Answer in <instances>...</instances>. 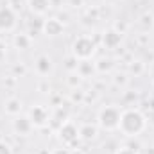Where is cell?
<instances>
[{
    "instance_id": "obj_4",
    "label": "cell",
    "mask_w": 154,
    "mask_h": 154,
    "mask_svg": "<svg viewBox=\"0 0 154 154\" xmlns=\"http://www.w3.org/2000/svg\"><path fill=\"white\" fill-rule=\"evenodd\" d=\"M16 18H14V13L9 9V7H4V9H0V29L2 31H9V29H13L14 27V22Z\"/></svg>"
},
{
    "instance_id": "obj_2",
    "label": "cell",
    "mask_w": 154,
    "mask_h": 154,
    "mask_svg": "<svg viewBox=\"0 0 154 154\" xmlns=\"http://www.w3.org/2000/svg\"><path fill=\"white\" fill-rule=\"evenodd\" d=\"M120 115L122 111L118 108H104L100 113H99V124L104 127V129H118V124H120Z\"/></svg>"
},
{
    "instance_id": "obj_9",
    "label": "cell",
    "mask_w": 154,
    "mask_h": 154,
    "mask_svg": "<svg viewBox=\"0 0 154 154\" xmlns=\"http://www.w3.org/2000/svg\"><path fill=\"white\" fill-rule=\"evenodd\" d=\"M31 125H32V122H31L29 118H16V120H14V129H16L18 133H22V134L29 133V131H31Z\"/></svg>"
},
{
    "instance_id": "obj_7",
    "label": "cell",
    "mask_w": 154,
    "mask_h": 154,
    "mask_svg": "<svg viewBox=\"0 0 154 154\" xmlns=\"http://www.w3.org/2000/svg\"><path fill=\"white\" fill-rule=\"evenodd\" d=\"M34 125H43L47 122V111L43 108H32L31 109V118H29Z\"/></svg>"
},
{
    "instance_id": "obj_3",
    "label": "cell",
    "mask_w": 154,
    "mask_h": 154,
    "mask_svg": "<svg viewBox=\"0 0 154 154\" xmlns=\"http://www.w3.org/2000/svg\"><path fill=\"white\" fill-rule=\"evenodd\" d=\"M95 50V45L90 38H79L75 39L74 43V54L75 57H81V59H88Z\"/></svg>"
},
{
    "instance_id": "obj_16",
    "label": "cell",
    "mask_w": 154,
    "mask_h": 154,
    "mask_svg": "<svg viewBox=\"0 0 154 154\" xmlns=\"http://www.w3.org/2000/svg\"><path fill=\"white\" fill-rule=\"evenodd\" d=\"M116 154H136V152H134L133 149H129V147H124V149H120Z\"/></svg>"
},
{
    "instance_id": "obj_11",
    "label": "cell",
    "mask_w": 154,
    "mask_h": 154,
    "mask_svg": "<svg viewBox=\"0 0 154 154\" xmlns=\"http://www.w3.org/2000/svg\"><path fill=\"white\" fill-rule=\"evenodd\" d=\"M20 109H22V102L18 100V99H11V100H7V104H5V111L7 113H20Z\"/></svg>"
},
{
    "instance_id": "obj_5",
    "label": "cell",
    "mask_w": 154,
    "mask_h": 154,
    "mask_svg": "<svg viewBox=\"0 0 154 154\" xmlns=\"http://www.w3.org/2000/svg\"><path fill=\"white\" fill-rule=\"evenodd\" d=\"M61 140H65L66 143H72V142H75L77 136H79V131H77L75 125H72L70 122H66L63 127H61Z\"/></svg>"
},
{
    "instance_id": "obj_1",
    "label": "cell",
    "mask_w": 154,
    "mask_h": 154,
    "mask_svg": "<svg viewBox=\"0 0 154 154\" xmlns=\"http://www.w3.org/2000/svg\"><path fill=\"white\" fill-rule=\"evenodd\" d=\"M145 127V118L140 111L136 109H127L120 115V124L118 129L125 134V136H136L138 133H142Z\"/></svg>"
},
{
    "instance_id": "obj_17",
    "label": "cell",
    "mask_w": 154,
    "mask_h": 154,
    "mask_svg": "<svg viewBox=\"0 0 154 154\" xmlns=\"http://www.w3.org/2000/svg\"><path fill=\"white\" fill-rule=\"evenodd\" d=\"M4 52H5V50H4V45H2V43H0V59H2V57H4Z\"/></svg>"
},
{
    "instance_id": "obj_8",
    "label": "cell",
    "mask_w": 154,
    "mask_h": 154,
    "mask_svg": "<svg viewBox=\"0 0 154 154\" xmlns=\"http://www.w3.org/2000/svg\"><path fill=\"white\" fill-rule=\"evenodd\" d=\"M29 5H31V9L34 11V13H45L47 9H48V5H50V0H29Z\"/></svg>"
},
{
    "instance_id": "obj_15",
    "label": "cell",
    "mask_w": 154,
    "mask_h": 154,
    "mask_svg": "<svg viewBox=\"0 0 154 154\" xmlns=\"http://www.w3.org/2000/svg\"><path fill=\"white\" fill-rule=\"evenodd\" d=\"M0 154H13L11 152V147H9L7 143H2V142H0Z\"/></svg>"
},
{
    "instance_id": "obj_13",
    "label": "cell",
    "mask_w": 154,
    "mask_h": 154,
    "mask_svg": "<svg viewBox=\"0 0 154 154\" xmlns=\"http://www.w3.org/2000/svg\"><path fill=\"white\" fill-rule=\"evenodd\" d=\"M16 47H22V48H27V47H29V38H27L25 34H22V36H18V38H16Z\"/></svg>"
},
{
    "instance_id": "obj_6",
    "label": "cell",
    "mask_w": 154,
    "mask_h": 154,
    "mask_svg": "<svg viewBox=\"0 0 154 154\" xmlns=\"http://www.w3.org/2000/svg\"><path fill=\"white\" fill-rule=\"evenodd\" d=\"M43 29H45V32H47L48 36H57V34L63 31V23H61L59 20H56V18H50V20L45 22Z\"/></svg>"
},
{
    "instance_id": "obj_14",
    "label": "cell",
    "mask_w": 154,
    "mask_h": 154,
    "mask_svg": "<svg viewBox=\"0 0 154 154\" xmlns=\"http://www.w3.org/2000/svg\"><path fill=\"white\" fill-rule=\"evenodd\" d=\"M79 134H82V138L90 140V138H93V136H95V129H93V127H91V129H82Z\"/></svg>"
},
{
    "instance_id": "obj_10",
    "label": "cell",
    "mask_w": 154,
    "mask_h": 154,
    "mask_svg": "<svg viewBox=\"0 0 154 154\" xmlns=\"http://www.w3.org/2000/svg\"><path fill=\"white\" fill-rule=\"evenodd\" d=\"M104 43H106L108 47H116V45L120 43V34L115 32V31H109V32L104 36Z\"/></svg>"
},
{
    "instance_id": "obj_12",
    "label": "cell",
    "mask_w": 154,
    "mask_h": 154,
    "mask_svg": "<svg viewBox=\"0 0 154 154\" xmlns=\"http://www.w3.org/2000/svg\"><path fill=\"white\" fill-rule=\"evenodd\" d=\"M36 66H38V70L41 72V74H47V72L52 68V65H50V59H48L47 56H41V57H39V59H38V65H36Z\"/></svg>"
}]
</instances>
